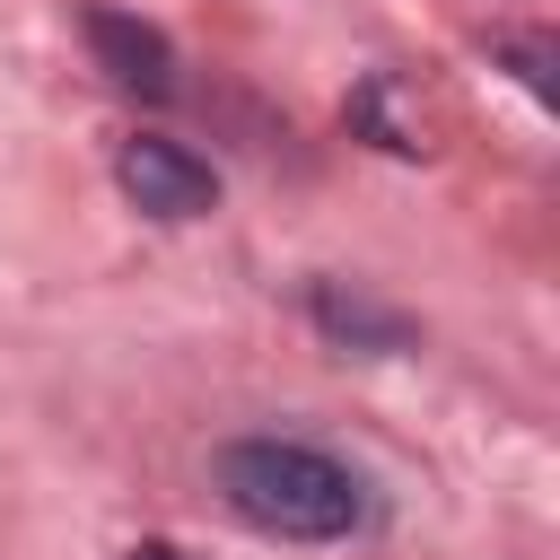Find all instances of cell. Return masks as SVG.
<instances>
[{"instance_id": "5", "label": "cell", "mask_w": 560, "mask_h": 560, "mask_svg": "<svg viewBox=\"0 0 560 560\" xmlns=\"http://www.w3.org/2000/svg\"><path fill=\"white\" fill-rule=\"evenodd\" d=\"M499 52L516 61V79H525L534 96H551V35H499Z\"/></svg>"}, {"instance_id": "1", "label": "cell", "mask_w": 560, "mask_h": 560, "mask_svg": "<svg viewBox=\"0 0 560 560\" xmlns=\"http://www.w3.org/2000/svg\"><path fill=\"white\" fill-rule=\"evenodd\" d=\"M219 490L245 525L280 534V542H341L368 516V490L341 455L306 446V438H236L219 455Z\"/></svg>"}, {"instance_id": "4", "label": "cell", "mask_w": 560, "mask_h": 560, "mask_svg": "<svg viewBox=\"0 0 560 560\" xmlns=\"http://www.w3.org/2000/svg\"><path fill=\"white\" fill-rule=\"evenodd\" d=\"M315 324H324L332 341H350V350H402V341H411V315H394V306H376V298H359V289H341V280L315 289Z\"/></svg>"}, {"instance_id": "6", "label": "cell", "mask_w": 560, "mask_h": 560, "mask_svg": "<svg viewBox=\"0 0 560 560\" xmlns=\"http://www.w3.org/2000/svg\"><path fill=\"white\" fill-rule=\"evenodd\" d=\"M122 560H184L175 542H140V551H122Z\"/></svg>"}, {"instance_id": "2", "label": "cell", "mask_w": 560, "mask_h": 560, "mask_svg": "<svg viewBox=\"0 0 560 560\" xmlns=\"http://www.w3.org/2000/svg\"><path fill=\"white\" fill-rule=\"evenodd\" d=\"M114 184L149 210V219H201L210 201H219V175H210V158H192L184 140H122V158H114Z\"/></svg>"}, {"instance_id": "3", "label": "cell", "mask_w": 560, "mask_h": 560, "mask_svg": "<svg viewBox=\"0 0 560 560\" xmlns=\"http://www.w3.org/2000/svg\"><path fill=\"white\" fill-rule=\"evenodd\" d=\"M88 52H96V70H105L114 88H131V96H175V44H166L149 18H131V9H88Z\"/></svg>"}]
</instances>
